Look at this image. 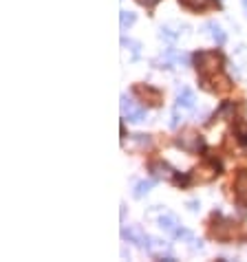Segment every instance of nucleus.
<instances>
[{"instance_id":"nucleus-1","label":"nucleus","mask_w":247,"mask_h":262,"mask_svg":"<svg viewBox=\"0 0 247 262\" xmlns=\"http://www.w3.org/2000/svg\"><path fill=\"white\" fill-rule=\"evenodd\" d=\"M196 62V71H199L201 77H207L212 73H218L223 66V55L218 51H199L194 55Z\"/></svg>"},{"instance_id":"nucleus-19","label":"nucleus","mask_w":247,"mask_h":262,"mask_svg":"<svg viewBox=\"0 0 247 262\" xmlns=\"http://www.w3.org/2000/svg\"><path fill=\"white\" fill-rule=\"evenodd\" d=\"M190 209H192V211H196V209H199V203H196V200H190Z\"/></svg>"},{"instance_id":"nucleus-7","label":"nucleus","mask_w":247,"mask_h":262,"mask_svg":"<svg viewBox=\"0 0 247 262\" xmlns=\"http://www.w3.org/2000/svg\"><path fill=\"white\" fill-rule=\"evenodd\" d=\"M135 95H139V97L144 99L146 104H150V106H159L161 104V91H157V88L153 86H148V84H137L135 86Z\"/></svg>"},{"instance_id":"nucleus-9","label":"nucleus","mask_w":247,"mask_h":262,"mask_svg":"<svg viewBox=\"0 0 247 262\" xmlns=\"http://www.w3.org/2000/svg\"><path fill=\"white\" fill-rule=\"evenodd\" d=\"M205 29L210 31L212 40H214L216 44H223V42H225V38H227V36H225V31H223L221 27L216 25V22H207V25H205Z\"/></svg>"},{"instance_id":"nucleus-6","label":"nucleus","mask_w":247,"mask_h":262,"mask_svg":"<svg viewBox=\"0 0 247 262\" xmlns=\"http://www.w3.org/2000/svg\"><path fill=\"white\" fill-rule=\"evenodd\" d=\"M177 146L185 150V152H199V150L203 148V139H201V135H196V132L188 130L185 135L177 139Z\"/></svg>"},{"instance_id":"nucleus-2","label":"nucleus","mask_w":247,"mask_h":262,"mask_svg":"<svg viewBox=\"0 0 247 262\" xmlns=\"http://www.w3.org/2000/svg\"><path fill=\"white\" fill-rule=\"evenodd\" d=\"M159 227L164 231H168L170 236H175V238H192V233H190L188 229H183L181 227V222H179V218L175 214H164V216H159Z\"/></svg>"},{"instance_id":"nucleus-11","label":"nucleus","mask_w":247,"mask_h":262,"mask_svg":"<svg viewBox=\"0 0 247 262\" xmlns=\"http://www.w3.org/2000/svg\"><path fill=\"white\" fill-rule=\"evenodd\" d=\"M179 3L183 5V7L192 9V11H203L210 7V0H179Z\"/></svg>"},{"instance_id":"nucleus-17","label":"nucleus","mask_w":247,"mask_h":262,"mask_svg":"<svg viewBox=\"0 0 247 262\" xmlns=\"http://www.w3.org/2000/svg\"><path fill=\"white\" fill-rule=\"evenodd\" d=\"M135 141H137L139 146H150V139H148V135H135Z\"/></svg>"},{"instance_id":"nucleus-12","label":"nucleus","mask_w":247,"mask_h":262,"mask_svg":"<svg viewBox=\"0 0 247 262\" xmlns=\"http://www.w3.org/2000/svg\"><path fill=\"white\" fill-rule=\"evenodd\" d=\"M135 20H137V16H135V14H131V11H121L119 22H121V29H124V31H126L128 27H133Z\"/></svg>"},{"instance_id":"nucleus-20","label":"nucleus","mask_w":247,"mask_h":262,"mask_svg":"<svg viewBox=\"0 0 247 262\" xmlns=\"http://www.w3.org/2000/svg\"><path fill=\"white\" fill-rule=\"evenodd\" d=\"M243 7H245V11H247V0H243Z\"/></svg>"},{"instance_id":"nucleus-13","label":"nucleus","mask_w":247,"mask_h":262,"mask_svg":"<svg viewBox=\"0 0 247 262\" xmlns=\"http://www.w3.org/2000/svg\"><path fill=\"white\" fill-rule=\"evenodd\" d=\"M153 170H155V176H159V178H164V176H170V168H168L166 163H153Z\"/></svg>"},{"instance_id":"nucleus-5","label":"nucleus","mask_w":247,"mask_h":262,"mask_svg":"<svg viewBox=\"0 0 247 262\" xmlns=\"http://www.w3.org/2000/svg\"><path fill=\"white\" fill-rule=\"evenodd\" d=\"M121 113L128 121H133V124H139V121L146 119V108L137 106L133 99H128L126 95H121Z\"/></svg>"},{"instance_id":"nucleus-18","label":"nucleus","mask_w":247,"mask_h":262,"mask_svg":"<svg viewBox=\"0 0 247 262\" xmlns=\"http://www.w3.org/2000/svg\"><path fill=\"white\" fill-rule=\"evenodd\" d=\"M139 5H142V7H146V9H153L157 3H159V0H137Z\"/></svg>"},{"instance_id":"nucleus-3","label":"nucleus","mask_w":247,"mask_h":262,"mask_svg":"<svg viewBox=\"0 0 247 262\" xmlns=\"http://www.w3.org/2000/svg\"><path fill=\"white\" fill-rule=\"evenodd\" d=\"M121 238H124V240H128V242H135L139 249H150V247H153V238H150L139 225L126 227V229L121 231Z\"/></svg>"},{"instance_id":"nucleus-8","label":"nucleus","mask_w":247,"mask_h":262,"mask_svg":"<svg viewBox=\"0 0 247 262\" xmlns=\"http://www.w3.org/2000/svg\"><path fill=\"white\" fill-rule=\"evenodd\" d=\"M177 106L183 110H194L196 106V97H194V91L192 88H181L177 93Z\"/></svg>"},{"instance_id":"nucleus-15","label":"nucleus","mask_w":247,"mask_h":262,"mask_svg":"<svg viewBox=\"0 0 247 262\" xmlns=\"http://www.w3.org/2000/svg\"><path fill=\"white\" fill-rule=\"evenodd\" d=\"M159 38H161V40H168V42H175L177 40V33H172L170 29H161L159 31Z\"/></svg>"},{"instance_id":"nucleus-10","label":"nucleus","mask_w":247,"mask_h":262,"mask_svg":"<svg viewBox=\"0 0 247 262\" xmlns=\"http://www.w3.org/2000/svg\"><path fill=\"white\" fill-rule=\"evenodd\" d=\"M153 185H155V181H139L137 185H135V192H133V196L135 198H142V196H146V194L150 192V189H153Z\"/></svg>"},{"instance_id":"nucleus-4","label":"nucleus","mask_w":247,"mask_h":262,"mask_svg":"<svg viewBox=\"0 0 247 262\" xmlns=\"http://www.w3.org/2000/svg\"><path fill=\"white\" fill-rule=\"evenodd\" d=\"M201 82H203V86L207 88V91H212V93H227L229 88H232V82H229L227 75H223V71L212 73L207 77H201Z\"/></svg>"},{"instance_id":"nucleus-14","label":"nucleus","mask_w":247,"mask_h":262,"mask_svg":"<svg viewBox=\"0 0 247 262\" xmlns=\"http://www.w3.org/2000/svg\"><path fill=\"white\" fill-rule=\"evenodd\" d=\"M121 44H124V47H131V51H133V58H135V60L139 58V44H137V42H133V40H126V38H124V40H121Z\"/></svg>"},{"instance_id":"nucleus-16","label":"nucleus","mask_w":247,"mask_h":262,"mask_svg":"<svg viewBox=\"0 0 247 262\" xmlns=\"http://www.w3.org/2000/svg\"><path fill=\"white\" fill-rule=\"evenodd\" d=\"M175 183H177V185H188V183H190V174H175Z\"/></svg>"}]
</instances>
